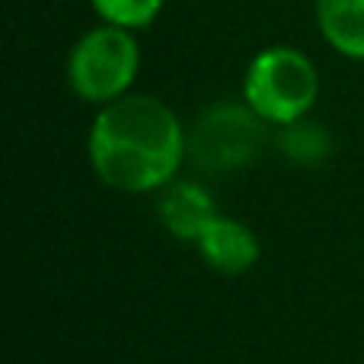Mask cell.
<instances>
[{"mask_svg":"<svg viewBox=\"0 0 364 364\" xmlns=\"http://www.w3.org/2000/svg\"><path fill=\"white\" fill-rule=\"evenodd\" d=\"M320 100V70L294 45H269L243 74V102L262 122L284 128L314 112Z\"/></svg>","mask_w":364,"mask_h":364,"instance_id":"2","label":"cell"},{"mask_svg":"<svg viewBox=\"0 0 364 364\" xmlns=\"http://www.w3.org/2000/svg\"><path fill=\"white\" fill-rule=\"evenodd\" d=\"M87 157L100 182L115 192H160L179 176L188 134L160 96L128 93L100 106L87 134Z\"/></svg>","mask_w":364,"mask_h":364,"instance_id":"1","label":"cell"},{"mask_svg":"<svg viewBox=\"0 0 364 364\" xmlns=\"http://www.w3.org/2000/svg\"><path fill=\"white\" fill-rule=\"evenodd\" d=\"M316 29L336 55L364 61V0H316Z\"/></svg>","mask_w":364,"mask_h":364,"instance_id":"7","label":"cell"},{"mask_svg":"<svg viewBox=\"0 0 364 364\" xmlns=\"http://www.w3.org/2000/svg\"><path fill=\"white\" fill-rule=\"evenodd\" d=\"M157 211L160 224L176 240H186L192 246L208 230V224L218 218V205H214L211 192L192 179H173L166 188H160Z\"/></svg>","mask_w":364,"mask_h":364,"instance_id":"6","label":"cell"},{"mask_svg":"<svg viewBox=\"0 0 364 364\" xmlns=\"http://www.w3.org/2000/svg\"><path fill=\"white\" fill-rule=\"evenodd\" d=\"M141 70L138 32L100 23L87 29L68 51L64 77L77 100L90 106H109L132 93Z\"/></svg>","mask_w":364,"mask_h":364,"instance_id":"3","label":"cell"},{"mask_svg":"<svg viewBox=\"0 0 364 364\" xmlns=\"http://www.w3.org/2000/svg\"><path fill=\"white\" fill-rule=\"evenodd\" d=\"M278 151L294 166H320L333 157V134L326 132V125L307 115L301 122L278 128Z\"/></svg>","mask_w":364,"mask_h":364,"instance_id":"8","label":"cell"},{"mask_svg":"<svg viewBox=\"0 0 364 364\" xmlns=\"http://www.w3.org/2000/svg\"><path fill=\"white\" fill-rule=\"evenodd\" d=\"M195 250L201 252V259L208 262V269L220 272V275H246L262 256L259 237L233 218H214L208 224V230L198 237Z\"/></svg>","mask_w":364,"mask_h":364,"instance_id":"5","label":"cell"},{"mask_svg":"<svg viewBox=\"0 0 364 364\" xmlns=\"http://www.w3.org/2000/svg\"><path fill=\"white\" fill-rule=\"evenodd\" d=\"M164 4L166 0H90L100 23L122 26V29L132 32H141L157 23V16L164 13Z\"/></svg>","mask_w":364,"mask_h":364,"instance_id":"9","label":"cell"},{"mask_svg":"<svg viewBox=\"0 0 364 364\" xmlns=\"http://www.w3.org/2000/svg\"><path fill=\"white\" fill-rule=\"evenodd\" d=\"M269 144V122L246 102H214L195 119L188 132V157L198 170L224 176L246 170Z\"/></svg>","mask_w":364,"mask_h":364,"instance_id":"4","label":"cell"}]
</instances>
